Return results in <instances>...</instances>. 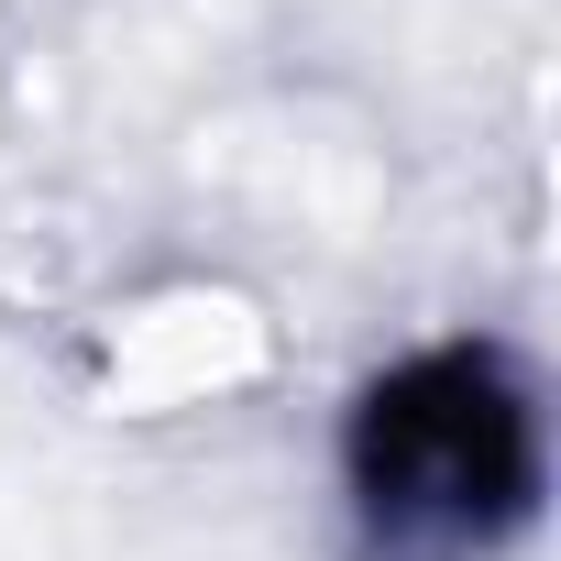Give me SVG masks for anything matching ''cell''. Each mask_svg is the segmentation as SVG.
Instances as JSON below:
<instances>
[{"label": "cell", "mask_w": 561, "mask_h": 561, "mask_svg": "<svg viewBox=\"0 0 561 561\" xmlns=\"http://www.w3.org/2000/svg\"><path fill=\"white\" fill-rule=\"evenodd\" d=\"M353 495L397 550H473L539 495V419L517 375L473 342L397 364L353 408Z\"/></svg>", "instance_id": "obj_1"}]
</instances>
